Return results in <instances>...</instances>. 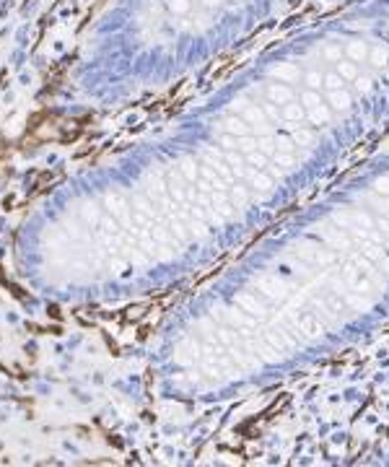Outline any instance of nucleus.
<instances>
[{
  "label": "nucleus",
  "mask_w": 389,
  "mask_h": 467,
  "mask_svg": "<svg viewBox=\"0 0 389 467\" xmlns=\"http://www.w3.org/2000/svg\"><path fill=\"white\" fill-rule=\"evenodd\" d=\"M272 75H275L280 83H293V81L301 78V70H299L296 63H278L275 67H272Z\"/></svg>",
  "instance_id": "f257e3e1"
},
{
  "label": "nucleus",
  "mask_w": 389,
  "mask_h": 467,
  "mask_svg": "<svg viewBox=\"0 0 389 467\" xmlns=\"http://www.w3.org/2000/svg\"><path fill=\"white\" fill-rule=\"evenodd\" d=\"M267 99L272 101V104H291L293 101V91L285 86V83H270L267 86Z\"/></svg>",
  "instance_id": "f03ea898"
},
{
  "label": "nucleus",
  "mask_w": 389,
  "mask_h": 467,
  "mask_svg": "<svg viewBox=\"0 0 389 467\" xmlns=\"http://www.w3.org/2000/svg\"><path fill=\"white\" fill-rule=\"evenodd\" d=\"M242 120L247 122V125H255V128H259V130H265L262 125H267V117H265V112H262V107H244V112H242Z\"/></svg>",
  "instance_id": "7ed1b4c3"
},
{
  "label": "nucleus",
  "mask_w": 389,
  "mask_h": 467,
  "mask_svg": "<svg viewBox=\"0 0 389 467\" xmlns=\"http://www.w3.org/2000/svg\"><path fill=\"white\" fill-rule=\"evenodd\" d=\"M345 55L353 60V63H363V60H369V44L366 42H350L348 47H345Z\"/></svg>",
  "instance_id": "20e7f679"
},
{
  "label": "nucleus",
  "mask_w": 389,
  "mask_h": 467,
  "mask_svg": "<svg viewBox=\"0 0 389 467\" xmlns=\"http://www.w3.org/2000/svg\"><path fill=\"white\" fill-rule=\"evenodd\" d=\"M223 128L228 135H234V138H244V135H249V128H247V122L244 120H239V117H228L223 122Z\"/></svg>",
  "instance_id": "39448f33"
},
{
  "label": "nucleus",
  "mask_w": 389,
  "mask_h": 467,
  "mask_svg": "<svg viewBox=\"0 0 389 467\" xmlns=\"http://www.w3.org/2000/svg\"><path fill=\"white\" fill-rule=\"evenodd\" d=\"M329 104H332L337 112L340 109H348L350 107V94L345 88H340V91H329Z\"/></svg>",
  "instance_id": "423d86ee"
},
{
  "label": "nucleus",
  "mask_w": 389,
  "mask_h": 467,
  "mask_svg": "<svg viewBox=\"0 0 389 467\" xmlns=\"http://www.w3.org/2000/svg\"><path fill=\"white\" fill-rule=\"evenodd\" d=\"M236 304L242 306V309H247L249 314H259V312H262V306L257 304V299H255L252 293H239V296H236Z\"/></svg>",
  "instance_id": "0eeeda50"
},
{
  "label": "nucleus",
  "mask_w": 389,
  "mask_h": 467,
  "mask_svg": "<svg viewBox=\"0 0 389 467\" xmlns=\"http://www.w3.org/2000/svg\"><path fill=\"white\" fill-rule=\"evenodd\" d=\"M257 288H262L267 296H278V299H283V286L278 280H272V278H259L257 280Z\"/></svg>",
  "instance_id": "6e6552de"
},
{
  "label": "nucleus",
  "mask_w": 389,
  "mask_h": 467,
  "mask_svg": "<svg viewBox=\"0 0 389 467\" xmlns=\"http://www.w3.org/2000/svg\"><path fill=\"white\" fill-rule=\"evenodd\" d=\"M329 117H332V112H329L324 104H317V107L309 109V120L317 122V125H324V122H329Z\"/></svg>",
  "instance_id": "1a4fd4ad"
},
{
  "label": "nucleus",
  "mask_w": 389,
  "mask_h": 467,
  "mask_svg": "<svg viewBox=\"0 0 389 467\" xmlns=\"http://www.w3.org/2000/svg\"><path fill=\"white\" fill-rule=\"evenodd\" d=\"M299 327L304 330V333H309V335H317V333H322V325L317 322V317H314V314H304L301 320H299Z\"/></svg>",
  "instance_id": "9d476101"
},
{
  "label": "nucleus",
  "mask_w": 389,
  "mask_h": 467,
  "mask_svg": "<svg viewBox=\"0 0 389 467\" xmlns=\"http://www.w3.org/2000/svg\"><path fill=\"white\" fill-rule=\"evenodd\" d=\"M304 83L312 88V91H319L324 86V73H319V70H309L306 75H304Z\"/></svg>",
  "instance_id": "9b49d317"
},
{
  "label": "nucleus",
  "mask_w": 389,
  "mask_h": 467,
  "mask_svg": "<svg viewBox=\"0 0 389 467\" xmlns=\"http://www.w3.org/2000/svg\"><path fill=\"white\" fill-rule=\"evenodd\" d=\"M369 60H371L374 65H379V67H382V65H387V63H389V50L379 44V47L369 50Z\"/></svg>",
  "instance_id": "f8f14e48"
},
{
  "label": "nucleus",
  "mask_w": 389,
  "mask_h": 467,
  "mask_svg": "<svg viewBox=\"0 0 389 467\" xmlns=\"http://www.w3.org/2000/svg\"><path fill=\"white\" fill-rule=\"evenodd\" d=\"M304 107H299V104H285L283 107V112H280V117H285V120H293V122H299V120H304Z\"/></svg>",
  "instance_id": "ddd939ff"
},
{
  "label": "nucleus",
  "mask_w": 389,
  "mask_h": 467,
  "mask_svg": "<svg viewBox=\"0 0 389 467\" xmlns=\"http://www.w3.org/2000/svg\"><path fill=\"white\" fill-rule=\"evenodd\" d=\"M342 86H345V78L340 73H324V88L327 91H340Z\"/></svg>",
  "instance_id": "4468645a"
},
{
  "label": "nucleus",
  "mask_w": 389,
  "mask_h": 467,
  "mask_svg": "<svg viewBox=\"0 0 389 467\" xmlns=\"http://www.w3.org/2000/svg\"><path fill=\"white\" fill-rule=\"evenodd\" d=\"M337 65V70L335 73H340L342 78H345V81H350V78H358V67H356V63H335Z\"/></svg>",
  "instance_id": "2eb2a0df"
},
{
  "label": "nucleus",
  "mask_w": 389,
  "mask_h": 467,
  "mask_svg": "<svg viewBox=\"0 0 389 467\" xmlns=\"http://www.w3.org/2000/svg\"><path fill=\"white\" fill-rule=\"evenodd\" d=\"M322 55H324L329 63H340V60H342V55H345V50H342L340 44H327Z\"/></svg>",
  "instance_id": "dca6fc26"
},
{
  "label": "nucleus",
  "mask_w": 389,
  "mask_h": 467,
  "mask_svg": "<svg viewBox=\"0 0 389 467\" xmlns=\"http://www.w3.org/2000/svg\"><path fill=\"white\" fill-rule=\"evenodd\" d=\"M252 185H255L257 190H270V187H272V179H270L267 174L257 172V174H252Z\"/></svg>",
  "instance_id": "f3484780"
},
{
  "label": "nucleus",
  "mask_w": 389,
  "mask_h": 467,
  "mask_svg": "<svg viewBox=\"0 0 389 467\" xmlns=\"http://www.w3.org/2000/svg\"><path fill=\"white\" fill-rule=\"evenodd\" d=\"M301 101H304V107H306V109H312V107H317V104H322V99H319V94H317V91H312V88L304 91V94H301Z\"/></svg>",
  "instance_id": "a211bd4d"
},
{
  "label": "nucleus",
  "mask_w": 389,
  "mask_h": 467,
  "mask_svg": "<svg viewBox=\"0 0 389 467\" xmlns=\"http://www.w3.org/2000/svg\"><path fill=\"white\" fill-rule=\"evenodd\" d=\"M293 140L299 143V145H312L314 133H309V130H296V133H293Z\"/></svg>",
  "instance_id": "6ab92c4d"
},
{
  "label": "nucleus",
  "mask_w": 389,
  "mask_h": 467,
  "mask_svg": "<svg viewBox=\"0 0 389 467\" xmlns=\"http://www.w3.org/2000/svg\"><path fill=\"white\" fill-rule=\"evenodd\" d=\"M374 190L379 192L382 198H389V177H379L374 182Z\"/></svg>",
  "instance_id": "aec40b11"
},
{
  "label": "nucleus",
  "mask_w": 389,
  "mask_h": 467,
  "mask_svg": "<svg viewBox=\"0 0 389 467\" xmlns=\"http://www.w3.org/2000/svg\"><path fill=\"white\" fill-rule=\"evenodd\" d=\"M169 8L174 13H187L190 10V0H169Z\"/></svg>",
  "instance_id": "412c9836"
},
{
  "label": "nucleus",
  "mask_w": 389,
  "mask_h": 467,
  "mask_svg": "<svg viewBox=\"0 0 389 467\" xmlns=\"http://www.w3.org/2000/svg\"><path fill=\"white\" fill-rule=\"evenodd\" d=\"M262 112H265V117H270V120H278L280 117V109L272 104V101H270V104H262Z\"/></svg>",
  "instance_id": "4be33fe9"
},
{
  "label": "nucleus",
  "mask_w": 389,
  "mask_h": 467,
  "mask_svg": "<svg viewBox=\"0 0 389 467\" xmlns=\"http://www.w3.org/2000/svg\"><path fill=\"white\" fill-rule=\"evenodd\" d=\"M275 166H293L291 153H275Z\"/></svg>",
  "instance_id": "5701e85b"
},
{
  "label": "nucleus",
  "mask_w": 389,
  "mask_h": 467,
  "mask_svg": "<svg viewBox=\"0 0 389 467\" xmlns=\"http://www.w3.org/2000/svg\"><path fill=\"white\" fill-rule=\"evenodd\" d=\"M247 161H249V164H255V166H265V156H262V153H249V156H247Z\"/></svg>",
  "instance_id": "b1692460"
},
{
  "label": "nucleus",
  "mask_w": 389,
  "mask_h": 467,
  "mask_svg": "<svg viewBox=\"0 0 389 467\" xmlns=\"http://www.w3.org/2000/svg\"><path fill=\"white\" fill-rule=\"evenodd\" d=\"M358 88L361 91H369L371 88V78H358Z\"/></svg>",
  "instance_id": "393cba45"
},
{
  "label": "nucleus",
  "mask_w": 389,
  "mask_h": 467,
  "mask_svg": "<svg viewBox=\"0 0 389 467\" xmlns=\"http://www.w3.org/2000/svg\"><path fill=\"white\" fill-rule=\"evenodd\" d=\"M202 3H205V5H208V8H213V5H218V3H221V0H202Z\"/></svg>",
  "instance_id": "a878e982"
}]
</instances>
